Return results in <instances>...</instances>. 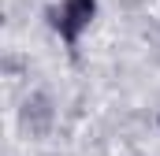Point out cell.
Segmentation results:
<instances>
[{
	"instance_id": "obj_1",
	"label": "cell",
	"mask_w": 160,
	"mask_h": 156,
	"mask_svg": "<svg viewBox=\"0 0 160 156\" xmlns=\"http://www.w3.org/2000/svg\"><path fill=\"white\" fill-rule=\"evenodd\" d=\"M93 11H97V0H63L52 11V26H56V34L67 41V45H75L82 37V30L89 26Z\"/></svg>"
}]
</instances>
